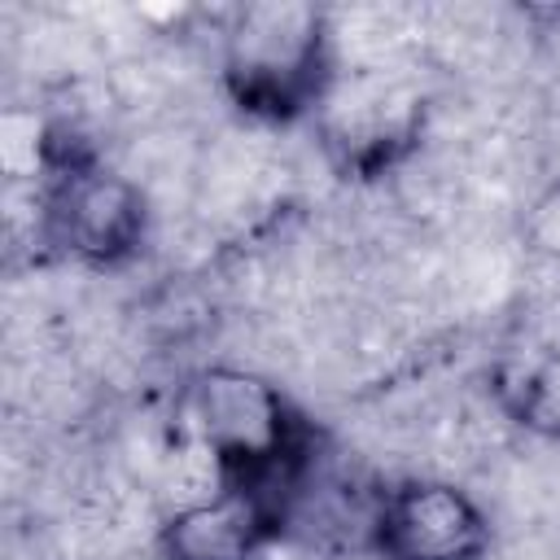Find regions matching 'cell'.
Here are the masks:
<instances>
[{
    "label": "cell",
    "mask_w": 560,
    "mask_h": 560,
    "mask_svg": "<svg viewBox=\"0 0 560 560\" xmlns=\"http://www.w3.org/2000/svg\"><path fill=\"white\" fill-rule=\"evenodd\" d=\"M376 551L381 560H481L490 551V516L459 481L411 477L385 490Z\"/></svg>",
    "instance_id": "277c9868"
},
{
    "label": "cell",
    "mask_w": 560,
    "mask_h": 560,
    "mask_svg": "<svg viewBox=\"0 0 560 560\" xmlns=\"http://www.w3.org/2000/svg\"><path fill=\"white\" fill-rule=\"evenodd\" d=\"M153 206L131 175L101 162H66L44 192V236L79 262L114 267L144 245Z\"/></svg>",
    "instance_id": "3957f363"
},
{
    "label": "cell",
    "mask_w": 560,
    "mask_h": 560,
    "mask_svg": "<svg viewBox=\"0 0 560 560\" xmlns=\"http://www.w3.org/2000/svg\"><path fill=\"white\" fill-rule=\"evenodd\" d=\"M424 127V101L398 70H346L324 88V140L354 166L394 162Z\"/></svg>",
    "instance_id": "5b68a950"
},
{
    "label": "cell",
    "mask_w": 560,
    "mask_h": 560,
    "mask_svg": "<svg viewBox=\"0 0 560 560\" xmlns=\"http://www.w3.org/2000/svg\"><path fill=\"white\" fill-rule=\"evenodd\" d=\"M525 241H529L542 258L560 262V188H547V192L529 206V214H525Z\"/></svg>",
    "instance_id": "52a82bcc"
},
{
    "label": "cell",
    "mask_w": 560,
    "mask_h": 560,
    "mask_svg": "<svg viewBox=\"0 0 560 560\" xmlns=\"http://www.w3.org/2000/svg\"><path fill=\"white\" fill-rule=\"evenodd\" d=\"M271 525L276 516L258 490L228 486L171 512L158 529V547L162 560H258Z\"/></svg>",
    "instance_id": "8992f818"
},
{
    "label": "cell",
    "mask_w": 560,
    "mask_h": 560,
    "mask_svg": "<svg viewBox=\"0 0 560 560\" xmlns=\"http://www.w3.org/2000/svg\"><path fill=\"white\" fill-rule=\"evenodd\" d=\"M179 433L214 451L223 472L236 477V486L258 490L267 508L306 459V442L284 394L236 363L206 368L188 381L179 398Z\"/></svg>",
    "instance_id": "6da1fadb"
},
{
    "label": "cell",
    "mask_w": 560,
    "mask_h": 560,
    "mask_svg": "<svg viewBox=\"0 0 560 560\" xmlns=\"http://www.w3.org/2000/svg\"><path fill=\"white\" fill-rule=\"evenodd\" d=\"M328 13L267 0L232 9L223 26V79L232 96L267 118H284L328 88Z\"/></svg>",
    "instance_id": "7a4b0ae2"
}]
</instances>
